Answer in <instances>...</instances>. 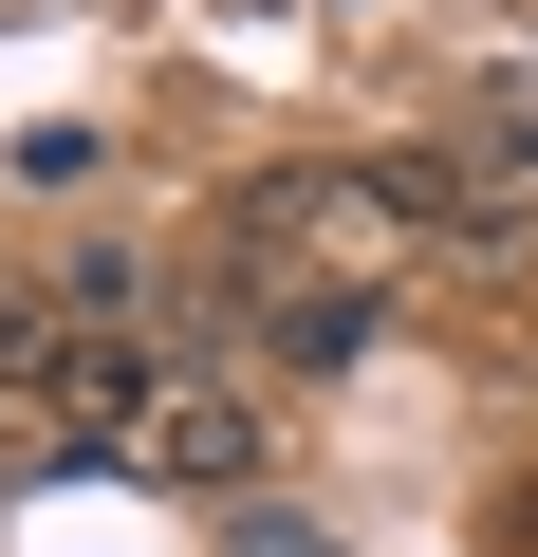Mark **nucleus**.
Instances as JSON below:
<instances>
[{
  "instance_id": "obj_1",
  "label": "nucleus",
  "mask_w": 538,
  "mask_h": 557,
  "mask_svg": "<svg viewBox=\"0 0 538 557\" xmlns=\"http://www.w3.org/2000/svg\"><path fill=\"white\" fill-rule=\"evenodd\" d=\"M241 278H279V298H390V260H409V205L390 168H298V186H260L223 223Z\"/></svg>"
},
{
  "instance_id": "obj_2",
  "label": "nucleus",
  "mask_w": 538,
  "mask_h": 557,
  "mask_svg": "<svg viewBox=\"0 0 538 557\" xmlns=\"http://www.w3.org/2000/svg\"><path fill=\"white\" fill-rule=\"evenodd\" d=\"M20 409H38L57 446H130V428L167 409V354H149V335H93V317H57V335H38V372H20Z\"/></svg>"
},
{
  "instance_id": "obj_3",
  "label": "nucleus",
  "mask_w": 538,
  "mask_h": 557,
  "mask_svg": "<svg viewBox=\"0 0 538 557\" xmlns=\"http://www.w3.org/2000/svg\"><path fill=\"white\" fill-rule=\"evenodd\" d=\"M130 465H149V483H186V502H223V483H260V409H241V391H204V372H167V409L130 428Z\"/></svg>"
},
{
  "instance_id": "obj_4",
  "label": "nucleus",
  "mask_w": 538,
  "mask_h": 557,
  "mask_svg": "<svg viewBox=\"0 0 538 557\" xmlns=\"http://www.w3.org/2000/svg\"><path fill=\"white\" fill-rule=\"evenodd\" d=\"M390 205H409V242H520L501 149H409V168H390Z\"/></svg>"
},
{
  "instance_id": "obj_5",
  "label": "nucleus",
  "mask_w": 538,
  "mask_h": 557,
  "mask_svg": "<svg viewBox=\"0 0 538 557\" xmlns=\"http://www.w3.org/2000/svg\"><path fill=\"white\" fill-rule=\"evenodd\" d=\"M372 317H390V298H279V354H298V372H353Z\"/></svg>"
},
{
  "instance_id": "obj_6",
  "label": "nucleus",
  "mask_w": 538,
  "mask_h": 557,
  "mask_svg": "<svg viewBox=\"0 0 538 557\" xmlns=\"http://www.w3.org/2000/svg\"><path fill=\"white\" fill-rule=\"evenodd\" d=\"M38 335H57V317H20V298H0V391H20V372H38Z\"/></svg>"
}]
</instances>
